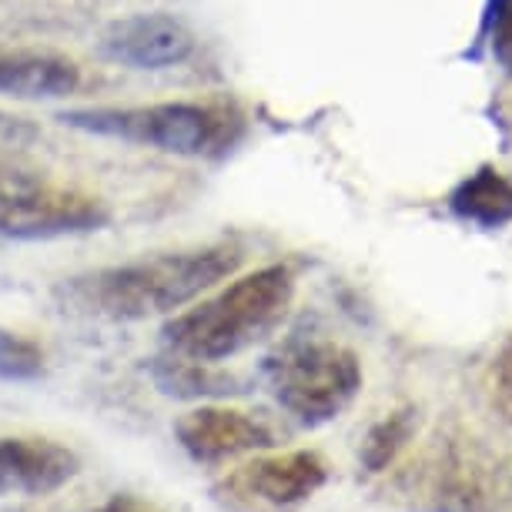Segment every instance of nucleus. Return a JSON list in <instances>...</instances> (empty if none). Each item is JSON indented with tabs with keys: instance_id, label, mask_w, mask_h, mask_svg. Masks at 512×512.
Returning a JSON list of instances; mask_svg holds the SVG:
<instances>
[{
	"instance_id": "4468645a",
	"label": "nucleus",
	"mask_w": 512,
	"mask_h": 512,
	"mask_svg": "<svg viewBox=\"0 0 512 512\" xmlns=\"http://www.w3.org/2000/svg\"><path fill=\"white\" fill-rule=\"evenodd\" d=\"M41 375H44L41 345L0 325V382H34Z\"/></svg>"
},
{
	"instance_id": "a211bd4d",
	"label": "nucleus",
	"mask_w": 512,
	"mask_h": 512,
	"mask_svg": "<svg viewBox=\"0 0 512 512\" xmlns=\"http://www.w3.org/2000/svg\"><path fill=\"white\" fill-rule=\"evenodd\" d=\"M47 181L41 171L34 168H24L21 161H11V158H0V195H11V191H24V188H34Z\"/></svg>"
},
{
	"instance_id": "20e7f679",
	"label": "nucleus",
	"mask_w": 512,
	"mask_h": 512,
	"mask_svg": "<svg viewBox=\"0 0 512 512\" xmlns=\"http://www.w3.org/2000/svg\"><path fill=\"white\" fill-rule=\"evenodd\" d=\"M268 382L288 415L302 425H325L362 392V362L338 342L302 338L268 359Z\"/></svg>"
},
{
	"instance_id": "f257e3e1",
	"label": "nucleus",
	"mask_w": 512,
	"mask_h": 512,
	"mask_svg": "<svg viewBox=\"0 0 512 512\" xmlns=\"http://www.w3.org/2000/svg\"><path fill=\"white\" fill-rule=\"evenodd\" d=\"M241 268V248L218 241L181 251L144 255L138 262L94 268L57 288L64 312L108 322H144L175 315Z\"/></svg>"
},
{
	"instance_id": "0eeeda50",
	"label": "nucleus",
	"mask_w": 512,
	"mask_h": 512,
	"mask_svg": "<svg viewBox=\"0 0 512 512\" xmlns=\"http://www.w3.org/2000/svg\"><path fill=\"white\" fill-rule=\"evenodd\" d=\"M195 47L191 27L161 11L118 17L101 34V54L131 71H168L191 61Z\"/></svg>"
},
{
	"instance_id": "9d476101",
	"label": "nucleus",
	"mask_w": 512,
	"mask_h": 512,
	"mask_svg": "<svg viewBox=\"0 0 512 512\" xmlns=\"http://www.w3.org/2000/svg\"><path fill=\"white\" fill-rule=\"evenodd\" d=\"M81 88L74 57L41 47H0V98L64 101Z\"/></svg>"
},
{
	"instance_id": "f3484780",
	"label": "nucleus",
	"mask_w": 512,
	"mask_h": 512,
	"mask_svg": "<svg viewBox=\"0 0 512 512\" xmlns=\"http://www.w3.org/2000/svg\"><path fill=\"white\" fill-rule=\"evenodd\" d=\"M37 138H41V128L34 121L11 111H0V148H27Z\"/></svg>"
},
{
	"instance_id": "6ab92c4d",
	"label": "nucleus",
	"mask_w": 512,
	"mask_h": 512,
	"mask_svg": "<svg viewBox=\"0 0 512 512\" xmlns=\"http://www.w3.org/2000/svg\"><path fill=\"white\" fill-rule=\"evenodd\" d=\"M94 512H164V509H158L154 502H144L141 496L124 492V496H111L101 509H94Z\"/></svg>"
},
{
	"instance_id": "1a4fd4ad",
	"label": "nucleus",
	"mask_w": 512,
	"mask_h": 512,
	"mask_svg": "<svg viewBox=\"0 0 512 512\" xmlns=\"http://www.w3.org/2000/svg\"><path fill=\"white\" fill-rule=\"evenodd\" d=\"M77 472H81V459L61 442L0 436V496H51Z\"/></svg>"
},
{
	"instance_id": "39448f33",
	"label": "nucleus",
	"mask_w": 512,
	"mask_h": 512,
	"mask_svg": "<svg viewBox=\"0 0 512 512\" xmlns=\"http://www.w3.org/2000/svg\"><path fill=\"white\" fill-rule=\"evenodd\" d=\"M108 208L81 191L54 188L41 181L34 188L0 195V241H47L84 235L108 225Z\"/></svg>"
},
{
	"instance_id": "dca6fc26",
	"label": "nucleus",
	"mask_w": 512,
	"mask_h": 512,
	"mask_svg": "<svg viewBox=\"0 0 512 512\" xmlns=\"http://www.w3.org/2000/svg\"><path fill=\"white\" fill-rule=\"evenodd\" d=\"M489 24H492V54L512 74V0H496Z\"/></svg>"
},
{
	"instance_id": "9b49d317",
	"label": "nucleus",
	"mask_w": 512,
	"mask_h": 512,
	"mask_svg": "<svg viewBox=\"0 0 512 512\" xmlns=\"http://www.w3.org/2000/svg\"><path fill=\"white\" fill-rule=\"evenodd\" d=\"M452 215L466 225H476L482 231H499L512 225V178L502 175L499 168H479L476 175L459 181L449 195Z\"/></svg>"
},
{
	"instance_id": "ddd939ff",
	"label": "nucleus",
	"mask_w": 512,
	"mask_h": 512,
	"mask_svg": "<svg viewBox=\"0 0 512 512\" xmlns=\"http://www.w3.org/2000/svg\"><path fill=\"white\" fill-rule=\"evenodd\" d=\"M415 432H419V409L415 405H399V409L385 412L369 429L359 449L362 466L369 472H385L415 439Z\"/></svg>"
},
{
	"instance_id": "7ed1b4c3",
	"label": "nucleus",
	"mask_w": 512,
	"mask_h": 512,
	"mask_svg": "<svg viewBox=\"0 0 512 512\" xmlns=\"http://www.w3.org/2000/svg\"><path fill=\"white\" fill-rule=\"evenodd\" d=\"M57 121L94 138L128 141L141 148H154L178 158H198L218 148L225 138V118L218 111L195 101H161V104H131V108H71Z\"/></svg>"
},
{
	"instance_id": "2eb2a0df",
	"label": "nucleus",
	"mask_w": 512,
	"mask_h": 512,
	"mask_svg": "<svg viewBox=\"0 0 512 512\" xmlns=\"http://www.w3.org/2000/svg\"><path fill=\"white\" fill-rule=\"evenodd\" d=\"M489 395L492 409L512 422V335H506V342L499 345L496 359L489 365Z\"/></svg>"
},
{
	"instance_id": "f03ea898",
	"label": "nucleus",
	"mask_w": 512,
	"mask_h": 512,
	"mask_svg": "<svg viewBox=\"0 0 512 512\" xmlns=\"http://www.w3.org/2000/svg\"><path fill=\"white\" fill-rule=\"evenodd\" d=\"M295 298V275L288 265H265L235 282L211 288L198 302L164 322L161 335L171 355L195 362H225L265 342L285 322Z\"/></svg>"
},
{
	"instance_id": "aec40b11",
	"label": "nucleus",
	"mask_w": 512,
	"mask_h": 512,
	"mask_svg": "<svg viewBox=\"0 0 512 512\" xmlns=\"http://www.w3.org/2000/svg\"><path fill=\"white\" fill-rule=\"evenodd\" d=\"M0 512H11V509H0Z\"/></svg>"
},
{
	"instance_id": "423d86ee",
	"label": "nucleus",
	"mask_w": 512,
	"mask_h": 512,
	"mask_svg": "<svg viewBox=\"0 0 512 512\" xmlns=\"http://www.w3.org/2000/svg\"><path fill=\"white\" fill-rule=\"evenodd\" d=\"M328 482V462L315 449H292V452H268L238 466L225 479L228 496L245 502L251 509L282 512L295 509L315 496Z\"/></svg>"
},
{
	"instance_id": "f8f14e48",
	"label": "nucleus",
	"mask_w": 512,
	"mask_h": 512,
	"mask_svg": "<svg viewBox=\"0 0 512 512\" xmlns=\"http://www.w3.org/2000/svg\"><path fill=\"white\" fill-rule=\"evenodd\" d=\"M151 379L164 395L175 399H221V395L245 392L238 379L218 372L211 362L181 359V355H168V359H154Z\"/></svg>"
},
{
	"instance_id": "6e6552de",
	"label": "nucleus",
	"mask_w": 512,
	"mask_h": 512,
	"mask_svg": "<svg viewBox=\"0 0 512 512\" xmlns=\"http://www.w3.org/2000/svg\"><path fill=\"white\" fill-rule=\"evenodd\" d=\"M175 436L181 449L205 466H218V462L278 446L275 429L262 415L231 409V405H198V409L185 412L175 422Z\"/></svg>"
}]
</instances>
